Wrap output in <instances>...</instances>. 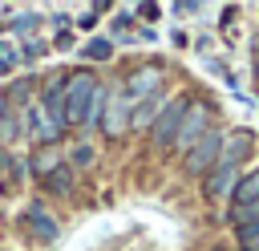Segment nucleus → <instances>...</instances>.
Returning <instances> with one entry per match:
<instances>
[{
    "instance_id": "f257e3e1",
    "label": "nucleus",
    "mask_w": 259,
    "mask_h": 251,
    "mask_svg": "<svg viewBox=\"0 0 259 251\" xmlns=\"http://www.w3.org/2000/svg\"><path fill=\"white\" fill-rule=\"evenodd\" d=\"M105 101H109V93H105V85L89 69H77V73L65 77V126H93V121H101Z\"/></svg>"
},
{
    "instance_id": "f03ea898",
    "label": "nucleus",
    "mask_w": 259,
    "mask_h": 251,
    "mask_svg": "<svg viewBox=\"0 0 259 251\" xmlns=\"http://www.w3.org/2000/svg\"><path fill=\"white\" fill-rule=\"evenodd\" d=\"M223 142H227V134L223 130H206L190 150H186V158H182V170L186 174H210L214 170V162H219V154H223Z\"/></svg>"
},
{
    "instance_id": "7ed1b4c3",
    "label": "nucleus",
    "mask_w": 259,
    "mask_h": 251,
    "mask_svg": "<svg viewBox=\"0 0 259 251\" xmlns=\"http://www.w3.org/2000/svg\"><path fill=\"white\" fill-rule=\"evenodd\" d=\"M186 97H174V101H166L162 105V113L154 117V126H150V142H154V150H166V146H174V138H178V126H182V117H186Z\"/></svg>"
},
{
    "instance_id": "20e7f679",
    "label": "nucleus",
    "mask_w": 259,
    "mask_h": 251,
    "mask_svg": "<svg viewBox=\"0 0 259 251\" xmlns=\"http://www.w3.org/2000/svg\"><path fill=\"white\" fill-rule=\"evenodd\" d=\"M206 130H214V126H210V105H206V101H190V105H186V117H182V126H178L174 150H182V154H186V150H190Z\"/></svg>"
},
{
    "instance_id": "39448f33",
    "label": "nucleus",
    "mask_w": 259,
    "mask_h": 251,
    "mask_svg": "<svg viewBox=\"0 0 259 251\" xmlns=\"http://www.w3.org/2000/svg\"><path fill=\"white\" fill-rule=\"evenodd\" d=\"M158 85H162V69H158V65H146V69H134V73L125 77L121 97H125L130 105H142V101H150V97L158 93Z\"/></svg>"
},
{
    "instance_id": "423d86ee",
    "label": "nucleus",
    "mask_w": 259,
    "mask_h": 251,
    "mask_svg": "<svg viewBox=\"0 0 259 251\" xmlns=\"http://www.w3.org/2000/svg\"><path fill=\"white\" fill-rule=\"evenodd\" d=\"M130 113H134V105H130L121 93H113V97L105 101L101 121H97V126H101V134H105V138H121V134L130 130Z\"/></svg>"
},
{
    "instance_id": "0eeeda50",
    "label": "nucleus",
    "mask_w": 259,
    "mask_h": 251,
    "mask_svg": "<svg viewBox=\"0 0 259 251\" xmlns=\"http://www.w3.org/2000/svg\"><path fill=\"white\" fill-rule=\"evenodd\" d=\"M239 166H231V162H214V170L206 174V182H202V194L214 202V198H223V194H231L235 186H239Z\"/></svg>"
},
{
    "instance_id": "6e6552de",
    "label": "nucleus",
    "mask_w": 259,
    "mask_h": 251,
    "mask_svg": "<svg viewBox=\"0 0 259 251\" xmlns=\"http://www.w3.org/2000/svg\"><path fill=\"white\" fill-rule=\"evenodd\" d=\"M20 223L28 227V235H32L36 243H53V239H57V231H61V227H57V219H49V211H45L40 202H32V206L20 215Z\"/></svg>"
},
{
    "instance_id": "1a4fd4ad",
    "label": "nucleus",
    "mask_w": 259,
    "mask_h": 251,
    "mask_svg": "<svg viewBox=\"0 0 259 251\" xmlns=\"http://www.w3.org/2000/svg\"><path fill=\"white\" fill-rule=\"evenodd\" d=\"M251 202H259V166H255L251 174H243L239 186L231 190V219H235L239 211H247Z\"/></svg>"
},
{
    "instance_id": "9d476101",
    "label": "nucleus",
    "mask_w": 259,
    "mask_h": 251,
    "mask_svg": "<svg viewBox=\"0 0 259 251\" xmlns=\"http://www.w3.org/2000/svg\"><path fill=\"white\" fill-rule=\"evenodd\" d=\"M231 223H235V235H239V243H243V247H251V243L259 239V202H251L247 211H239Z\"/></svg>"
},
{
    "instance_id": "9b49d317",
    "label": "nucleus",
    "mask_w": 259,
    "mask_h": 251,
    "mask_svg": "<svg viewBox=\"0 0 259 251\" xmlns=\"http://www.w3.org/2000/svg\"><path fill=\"white\" fill-rule=\"evenodd\" d=\"M53 170H61V150H53V146H49V150H36V154H32V174L45 182Z\"/></svg>"
},
{
    "instance_id": "f8f14e48",
    "label": "nucleus",
    "mask_w": 259,
    "mask_h": 251,
    "mask_svg": "<svg viewBox=\"0 0 259 251\" xmlns=\"http://www.w3.org/2000/svg\"><path fill=\"white\" fill-rule=\"evenodd\" d=\"M162 113V105H158V97H150V101H142V105H134V113H130V130H142L146 121L154 126V117Z\"/></svg>"
},
{
    "instance_id": "ddd939ff",
    "label": "nucleus",
    "mask_w": 259,
    "mask_h": 251,
    "mask_svg": "<svg viewBox=\"0 0 259 251\" xmlns=\"http://www.w3.org/2000/svg\"><path fill=\"white\" fill-rule=\"evenodd\" d=\"M45 190H49V194H69V190H73V170H69V166L53 170V174L45 178Z\"/></svg>"
},
{
    "instance_id": "4468645a",
    "label": "nucleus",
    "mask_w": 259,
    "mask_h": 251,
    "mask_svg": "<svg viewBox=\"0 0 259 251\" xmlns=\"http://www.w3.org/2000/svg\"><path fill=\"white\" fill-rule=\"evenodd\" d=\"M20 134H24V117H20V113H8V117L0 121V138L12 142V138H20Z\"/></svg>"
},
{
    "instance_id": "2eb2a0df",
    "label": "nucleus",
    "mask_w": 259,
    "mask_h": 251,
    "mask_svg": "<svg viewBox=\"0 0 259 251\" xmlns=\"http://www.w3.org/2000/svg\"><path fill=\"white\" fill-rule=\"evenodd\" d=\"M109 53H113V40H89V45H85V57H89V61H105Z\"/></svg>"
},
{
    "instance_id": "dca6fc26",
    "label": "nucleus",
    "mask_w": 259,
    "mask_h": 251,
    "mask_svg": "<svg viewBox=\"0 0 259 251\" xmlns=\"http://www.w3.org/2000/svg\"><path fill=\"white\" fill-rule=\"evenodd\" d=\"M69 158H73V166H89V162H93V146H85V142H81V146H73V150H69Z\"/></svg>"
},
{
    "instance_id": "f3484780",
    "label": "nucleus",
    "mask_w": 259,
    "mask_h": 251,
    "mask_svg": "<svg viewBox=\"0 0 259 251\" xmlns=\"http://www.w3.org/2000/svg\"><path fill=\"white\" fill-rule=\"evenodd\" d=\"M101 8H105V4H97V8H89V12H85V16L77 20V24H81V28H93V24H97V12H101Z\"/></svg>"
},
{
    "instance_id": "a211bd4d",
    "label": "nucleus",
    "mask_w": 259,
    "mask_h": 251,
    "mask_svg": "<svg viewBox=\"0 0 259 251\" xmlns=\"http://www.w3.org/2000/svg\"><path fill=\"white\" fill-rule=\"evenodd\" d=\"M40 53H45V49H40V45H36V40H28V45H24V53H20V57H28V61H32V57H40Z\"/></svg>"
},
{
    "instance_id": "6ab92c4d",
    "label": "nucleus",
    "mask_w": 259,
    "mask_h": 251,
    "mask_svg": "<svg viewBox=\"0 0 259 251\" xmlns=\"http://www.w3.org/2000/svg\"><path fill=\"white\" fill-rule=\"evenodd\" d=\"M32 24H36V16H16V28H20V32H28Z\"/></svg>"
},
{
    "instance_id": "aec40b11",
    "label": "nucleus",
    "mask_w": 259,
    "mask_h": 251,
    "mask_svg": "<svg viewBox=\"0 0 259 251\" xmlns=\"http://www.w3.org/2000/svg\"><path fill=\"white\" fill-rule=\"evenodd\" d=\"M8 101H12V93H4V89H0V121L8 117Z\"/></svg>"
},
{
    "instance_id": "412c9836",
    "label": "nucleus",
    "mask_w": 259,
    "mask_h": 251,
    "mask_svg": "<svg viewBox=\"0 0 259 251\" xmlns=\"http://www.w3.org/2000/svg\"><path fill=\"white\" fill-rule=\"evenodd\" d=\"M243 251H259V243H251V247H243Z\"/></svg>"
},
{
    "instance_id": "4be33fe9",
    "label": "nucleus",
    "mask_w": 259,
    "mask_h": 251,
    "mask_svg": "<svg viewBox=\"0 0 259 251\" xmlns=\"http://www.w3.org/2000/svg\"><path fill=\"white\" fill-rule=\"evenodd\" d=\"M0 162H4V150H0Z\"/></svg>"
}]
</instances>
